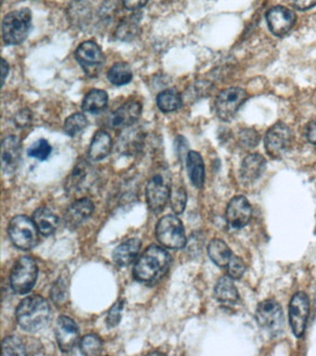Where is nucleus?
<instances>
[{
	"label": "nucleus",
	"mask_w": 316,
	"mask_h": 356,
	"mask_svg": "<svg viewBox=\"0 0 316 356\" xmlns=\"http://www.w3.org/2000/svg\"><path fill=\"white\" fill-rule=\"evenodd\" d=\"M10 67L9 63H7L4 58H2L1 60V83L2 86L4 85L5 81H6V78L8 77V74H9Z\"/></svg>",
	"instance_id": "obj_45"
},
{
	"label": "nucleus",
	"mask_w": 316,
	"mask_h": 356,
	"mask_svg": "<svg viewBox=\"0 0 316 356\" xmlns=\"http://www.w3.org/2000/svg\"><path fill=\"white\" fill-rule=\"evenodd\" d=\"M215 295L218 302L226 303V305H234L240 300L237 286H235L229 275L219 278L215 285Z\"/></svg>",
	"instance_id": "obj_23"
},
{
	"label": "nucleus",
	"mask_w": 316,
	"mask_h": 356,
	"mask_svg": "<svg viewBox=\"0 0 316 356\" xmlns=\"http://www.w3.org/2000/svg\"><path fill=\"white\" fill-rule=\"evenodd\" d=\"M141 113H142V105L140 102L130 100L110 115V127L115 129L131 127L140 118Z\"/></svg>",
	"instance_id": "obj_17"
},
{
	"label": "nucleus",
	"mask_w": 316,
	"mask_h": 356,
	"mask_svg": "<svg viewBox=\"0 0 316 356\" xmlns=\"http://www.w3.org/2000/svg\"><path fill=\"white\" fill-rule=\"evenodd\" d=\"M252 208L249 200L244 196L233 197L226 211L227 224L233 229H240L245 227L251 221Z\"/></svg>",
	"instance_id": "obj_13"
},
{
	"label": "nucleus",
	"mask_w": 316,
	"mask_h": 356,
	"mask_svg": "<svg viewBox=\"0 0 316 356\" xmlns=\"http://www.w3.org/2000/svg\"><path fill=\"white\" fill-rule=\"evenodd\" d=\"M208 254L210 260L219 267L226 268L227 264L231 260L233 253L226 242L221 239L215 238L208 246Z\"/></svg>",
	"instance_id": "obj_27"
},
{
	"label": "nucleus",
	"mask_w": 316,
	"mask_h": 356,
	"mask_svg": "<svg viewBox=\"0 0 316 356\" xmlns=\"http://www.w3.org/2000/svg\"><path fill=\"white\" fill-rule=\"evenodd\" d=\"M266 168V160L262 155L253 153L244 159L240 167V178L245 184L259 179Z\"/></svg>",
	"instance_id": "obj_19"
},
{
	"label": "nucleus",
	"mask_w": 316,
	"mask_h": 356,
	"mask_svg": "<svg viewBox=\"0 0 316 356\" xmlns=\"http://www.w3.org/2000/svg\"><path fill=\"white\" fill-rule=\"evenodd\" d=\"M156 236L160 243L169 249H182L187 244V236L181 220L174 216L163 217L156 227Z\"/></svg>",
	"instance_id": "obj_8"
},
{
	"label": "nucleus",
	"mask_w": 316,
	"mask_h": 356,
	"mask_svg": "<svg viewBox=\"0 0 316 356\" xmlns=\"http://www.w3.org/2000/svg\"><path fill=\"white\" fill-rule=\"evenodd\" d=\"M140 13L135 11L128 17H126L119 24L117 30L115 32V36L121 41H131L137 36L138 30H140V22L141 21Z\"/></svg>",
	"instance_id": "obj_26"
},
{
	"label": "nucleus",
	"mask_w": 316,
	"mask_h": 356,
	"mask_svg": "<svg viewBox=\"0 0 316 356\" xmlns=\"http://www.w3.org/2000/svg\"><path fill=\"white\" fill-rule=\"evenodd\" d=\"M22 160L21 139L15 136H7L1 144V169L10 175L17 170Z\"/></svg>",
	"instance_id": "obj_16"
},
{
	"label": "nucleus",
	"mask_w": 316,
	"mask_h": 356,
	"mask_svg": "<svg viewBox=\"0 0 316 356\" xmlns=\"http://www.w3.org/2000/svg\"><path fill=\"white\" fill-rule=\"evenodd\" d=\"M172 210L174 213L180 214L185 211L187 206V191L184 188H174L170 197Z\"/></svg>",
	"instance_id": "obj_36"
},
{
	"label": "nucleus",
	"mask_w": 316,
	"mask_h": 356,
	"mask_svg": "<svg viewBox=\"0 0 316 356\" xmlns=\"http://www.w3.org/2000/svg\"><path fill=\"white\" fill-rule=\"evenodd\" d=\"M306 138L310 143L316 145V120L308 124L306 130Z\"/></svg>",
	"instance_id": "obj_44"
},
{
	"label": "nucleus",
	"mask_w": 316,
	"mask_h": 356,
	"mask_svg": "<svg viewBox=\"0 0 316 356\" xmlns=\"http://www.w3.org/2000/svg\"><path fill=\"white\" fill-rule=\"evenodd\" d=\"M294 7L299 10H310L316 6V0H291Z\"/></svg>",
	"instance_id": "obj_42"
},
{
	"label": "nucleus",
	"mask_w": 316,
	"mask_h": 356,
	"mask_svg": "<svg viewBox=\"0 0 316 356\" xmlns=\"http://www.w3.org/2000/svg\"><path fill=\"white\" fill-rule=\"evenodd\" d=\"M74 56L88 75L98 74L105 61L101 47L93 41H85L80 44Z\"/></svg>",
	"instance_id": "obj_12"
},
{
	"label": "nucleus",
	"mask_w": 316,
	"mask_h": 356,
	"mask_svg": "<svg viewBox=\"0 0 316 356\" xmlns=\"http://www.w3.org/2000/svg\"><path fill=\"white\" fill-rule=\"evenodd\" d=\"M15 122L20 127H27L31 122V113L28 110L21 111L16 115Z\"/></svg>",
	"instance_id": "obj_41"
},
{
	"label": "nucleus",
	"mask_w": 316,
	"mask_h": 356,
	"mask_svg": "<svg viewBox=\"0 0 316 356\" xmlns=\"http://www.w3.org/2000/svg\"><path fill=\"white\" fill-rule=\"evenodd\" d=\"M81 353L83 355L87 356H97L101 355L103 343L99 336L95 334H88L82 339L81 343Z\"/></svg>",
	"instance_id": "obj_33"
},
{
	"label": "nucleus",
	"mask_w": 316,
	"mask_h": 356,
	"mask_svg": "<svg viewBox=\"0 0 316 356\" xmlns=\"http://www.w3.org/2000/svg\"><path fill=\"white\" fill-rule=\"evenodd\" d=\"M55 335L60 349L63 353L71 352L78 342V325L70 317L60 316L55 327Z\"/></svg>",
	"instance_id": "obj_15"
},
{
	"label": "nucleus",
	"mask_w": 316,
	"mask_h": 356,
	"mask_svg": "<svg viewBox=\"0 0 316 356\" xmlns=\"http://www.w3.org/2000/svg\"><path fill=\"white\" fill-rule=\"evenodd\" d=\"M88 171H90V167L85 161H82L81 163L76 164L69 179L68 186L71 191H80L83 186H85L88 181Z\"/></svg>",
	"instance_id": "obj_32"
},
{
	"label": "nucleus",
	"mask_w": 316,
	"mask_h": 356,
	"mask_svg": "<svg viewBox=\"0 0 316 356\" xmlns=\"http://www.w3.org/2000/svg\"><path fill=\"white\" fill-rule=\"evenodd\" d=\"M18 324L27 332H38L45 327L51 318V306L38 295L24 299L16 310Z\"/></svg>",
	"instance_id": "obj_2"
},
{
	"label": "nucleus",
	"mask_w": 316,
	"mask_h": 356,
	"mask_svg": "<svg viewBox=\"0 0 316 356\" xmlns=\"http://www.w3.org/2000/svg\"><path fill=\"white\" fill-rule=\"evenodd\" d=\"M108 79L113 85L121 86L127 85L133 79L131 67L126 63H117L109 70Z\"/></svg>",
	"instance_id": "obj_30"
},
{
	"label": "nucleus",
	"mask_w": 316,
	"mask_h": 356,
	"mask_svg": "<svg viewBox=\"0 0 316 356\" xmlns=\"http://www.w3.org/2000/svg\"><path fill=\"white\" fill-rule=\"evenodd\" d=\"M94 209L95 206L88 197L76 200L72 203L65 214L66 227L70 229H76L92 216Z\"/></svg>",
	"instance_id": "obj_18"
},
{
	"label": "nucleus",
	"mask_w": 316,
	"mask_h": 356,
	"mask_svg": "<svg viewBox=\"0 0 316 356\" xmlns=\"http://www.w3.org/2000/svg\"><path fill=\"white\" fill-rule=\"evenodd\" d=\"M113 140L109 134L104 130H99L94 135L88 150L91 160L101 161L106 158L112 152Z\"/></svg>",
	"instance_id": "obj_21"
},
{
	"label": "nucleus",
	"mask_w": 316,
	"mask_h": 356,
	"mask_svg": "<svg viewBox=\"0 0 316 356\" xmlns=\"http://www.w3.org/2000/svg\"><path fill=\"white\" fill-rule=\"evenodd\" d=\"M269 29L276 36H284L290 32L296 22V15L290 8L276 6L266 14Z\"/></svg>",
	"instance_id": "obj_14"
},
{
	"label": "nucleus",
	"mask_w": 316,
	"mask_h": 356,
	"mask_svg": "<svg viewBox=\"0 0 316 356\" xmlns=\"http://www.w3.org/2000/svg\"><path fill=\"white\" fill-rule=\"evenodd\" d=\"M8 232L10 241L19 249L28 250L37 246L38 229L34 220L26 216L13 217L10 222Z\"/></svg>",
	"instance_id": "obj_7"
},
{
	"label": "nucleus",
	"mask_w": 316,
	"mask_h": 356,
	"mask_svg": "<svg viewBox=\"0 0 316 356\" xmlns=\"http://www.w3.org/2000/svg\"><path fill=\"white\" fill-rule=\"evenodd\" d=\"M88 121L85 114L77 113L72 114L65 122V133L70 136H76L87 128Z\"/></svg>",
	"instance_id": "obj_31"
},
{
	"label": "nucleus",
	"mask_w": 316,
	"mask_h": 356,
	"mask_svg": "<svg viewBox=\"0 0 316 356\" xmlns=\"http://www.w3.org/2000/svg\"><path fill=\"white\" fill-rule=\"evenodd\" d=\"M2 1H4V0H2Z\"/></svg>",
	"instance_id": "obj_46"
},
{
	"label": "nucleus",
	"mask_w": 316,
	"mask_h": 356,
	"mask_svg": "<svg viewBox=\"0 0 316 356\" xmlns=\"http://www.w3.org/2000/svg\"><path fill=\"white\" fill-rule=\"evenodd\" d=\"M38 268L35 261L28 256L19 258L10 273V286L18 294H26L32 291L37 282Z\"/></svg>",
	"instance_id": "obj_5"
},
{
	"label": "nucleus",
	"mask_w": 316,
	"mask_h": 356,
	"mask_svg": "<svg viewBox=\"0 0 316 356\" xmlns=\"http://www.w3.org/2000/svg\"><path fill=\"white\" fill-rule=\"evenodd\" d=\"M67 289L68 286L65 278L59 277V280L52 286L51 292V299L56 303L63 302L66 299Z\"/></svg>",
	"instance_id": "obj_39"
},
{
	"label": "nucleus",
	"mask_w": 316,
	"mask_h": 356,
	"mask_svg": "<svg viewBox=\"0 0 316 356\" xmlns=\"http://www.w3.org/2000/svg\"><path fill=\"white\" fill-rule=\"evenodd\" d=\"M38 231L44 236H51L56 231L59 219L53 211L48 208H40L33 214Z\"/></svg>",
	"instance_id": "obj_24"
},
{
	"label": "nucleus",
	"mask_w": 316,
	"mask_h": 356,
	"mask_svg": "<svg viewBox=\"0 0 316 356\" xmlns=\"http://www.w3.org/2000/svg\"><path fill=\"white\" fill-rule=\"evenodd\" d=\"M241 145L246 149H252L259 143L260 136L254 129H245L240 133Z\"/></svg>",
	"instance_id": "obj_40"
},
{
	"label": "nucleus",
	"mask_w": 316,
	"mask_h": 356,
	"mask_svg": "<svg viewBox=\"0 0 316 356\" xmlns=\"http://www.w3.org/2000/svg\"><path fill=\"white\" fill-rule=\"evenodd\" d=\"M247 99H248V94L242 88L224 89L215 99L216 114L224 122L231 121Z\"/></svg>",
	"instance_id": "obj_9"
},
{
	"label": "nucleus",
	"mask_w": 316,
	"mask_h": 356,
	"mask_svg": "<svg viewBox=\"0 0 316 356\" xmlns=\"http://www.w3.org/2000/svg\"><path fill=\"white\" fill-rule=\"evenodd\" d=\"M140 248V239H128L116 247L113 253V261L119 266H128L137 259Z\"/></svg>",
	"instance_id": "obj_20"
},
{
	"label": "nucleus",
	"mask_w": 316,
	"mask_h": 356,
	"mask_svg": "<svg viewBox=\"0 0 316 356\" xmlns=\"http://www.w3.org/2000/svg\"><path fill=\"white\" fill-rule=\"evenodd\" d=\"M149 0H123L124 6L129 10H138L143 8Z\"/></svg>",
	"instance_id": "obj_43"
},
{
	"label": "nucleus",
	"mask_w": 316,
	"mask_h": 356,
	"mask_svg": "<svg viewBox=\"0 0 316 356\" xmlns=\"http://www.w3.org/2000/svg\"><path fill=\"white\" fill-rule=\"evenodd\" d=\"M109 97L106 91L101 89H92L85 95L82 102V110L85 113L97 114L104 111L108 106Z\"/></svg>",
	"instance_id": "obj_25"
},
{
	"label": "nucleus",
	"mask_w": 316,
	"mask_h": 356,
	"mask_svg": "<svg viewBox=\"0 0 316 356\" xmlns=\"http://www.w3.org/2000/svg\"><path fill=\"white\" fill-rule=\"evenodd\" d=\"M255 318L259 327L272 336H278L285 328L281 305L276 300H265L257 306Z\"/></svg>",
	"instance_id": "obj_6"
},
{
	"label": "nucleus",
	"mask_w": 316,
	"mask_h": 356,
	"mask_svg": "<svg viewBox=\"0 0 316 356\" xmlns=\"http://www.w3.org/2000/svg\"><path fill=\"white\" fill-rule=\"evenodd\" d=\"M142 133L137 129L127 130L118 140V150L126 155H134L142 147Z\"/></svg>",
	"instance_id": "obj_28"
},
{
	"label": "nucleus",
	"mask_w": 316,
	"mask_h": 356,
	"mask_svg": "<svg viewBox=\"0 0 316 356\" xmlns=\"http://www.w3.org/2000/svg\"><path fill=\"white\" fill-rule=\"evenodd\" d=\"M227 274L232 280H240L246 272V264L242 259L233 254L231 260L226 266Z\"/></svg>",
	"instance_id": "obj_37"
},
{
	"label": "nucleus",
	"mask_w": 316,
	"mask_h": 356,
	"mask_svg": "<svg viewBox=\"0 0 316 356\" xmlns=\"http://www.w3.org/2000/svg\"><path fill=\"white\" fill-rule=\"evenodd\" d=\"M171 172L166 166H159L149 178L146 188L147 202L149 210L160 213L171 197Z\"/></svg>",
	"instance_id": "obj_3"
},
{
	"label": "nucleus",
	"mask_w": 316,
	"mask_h": 356,
	"mask_svg": "<svg viewBox=\"0 0 316 356\" xmlns=\"http://www.w3.org/2000/svg\"><path fill=\"white\" fill-rule=\"evenodd\" d=\"M156 102L163 113H173L181 108V94L176 88L166 89L158 95Z\"/></svg>",
	"instance_id": "obj_29"
},
{
	"label": "nucleus",
	"mask_w": 316,
	"mask_h": 356,
	"mask_svg": "<svg viewBox=\"0 0 316 356\" xmlns=\"http://www.w3.org/2000/svg\"><path fill=\"white\" fill-rule=\"evenodd\" d=\"M293 135L290 128L284 122H277L266 133L265 147L266 152L274 159L283 157L292 144Z\"/></svg>",
	"instance_id": "obj_10"
},
{
	"label": "nucleus",
	"mask_w": 316,
	"mask_h": 356,
	"mask_svg": "<svg viewBox=\"0 0 316 356\" xmlns=\"http://www.w3.org/2000/svg\"><path fill=\"white\" fill-rule=\"evenodd\" d=\"M32 27V13L24 8L12 11L2 21V38L9 46L23 43L28 36Z\"/></svg>",
	"instance_id": "obj_4"
},
{
	"label": "nucleus",
	"mask_w": 316,
	"mask_h": 356,
	"mask_svg": "<svg viewBox=\"0 0 316 356\" xmlns=\"http://www.w3.org/2000/svg\"><path fill=\"white\" fill-rule=\"evenodd\" d=\"M171 256L163 248L151 245L135 261L134 277L140 282L157 283L169 271Z\"/></svg>",
	"instance_id": "obj_1"
},
{
	"label": "nucleus",
	"mask_w": 316,
	"mask_h": 356,
	"mask_svg": "<svg viewBox=\"0 0 316 356\" xmlns=\"http://www.w3.org/2000/svg\"><path fill=\"white\" fill-rule=\"evenodd\" d=\"M26 346L19 337H7L2 342V355H26Z\"/></svg>",
	"instance_id": "obj_34"
},
{
	"label": "nucleus",
	"mask_w": 316,
	"mask_h": 356,
	"mask_svg": "<svg viewBox=\"0 0 316 356\" xmlns=\"http://www.w3.org/2000/svg\"><path fill=\"white\" fill-rule=\"evenodd\" d=\"M124 307V300H118L110 308L109 314L107 316V325L110 328L117 327L119 323L121 322L122 313H123Z\"/></svg>",
	"instance_id": "obj_38"
},
{
	"label": "nucleus",
	"mask_w": 316,
	"mask_h": 356,
	"mask_svg": "<svg viewBox=\"0 0 316 356\" xmlns=\"http://www.w3.org/2000/svg\"><path fill=\"white\" fill-rule=\"evenodd\" d=\"M187 170L188 177L194 186L201 188L205 182V166L199 152H191L187 154Z\"/></svg>",
	"instance_id": "obj_22"
},
{
	"label": "nucleus",
	"mask_w": 316,
	"mask_h": 356,
	"mask_svg": "<svg viewBox=\"0 0 316 356\" xmlns=\"http://www.w3.org/2000/svg\"><path fill=\"white\" fill-rule=\"evenodd\" d=\"M52 152V147L46 139L41 138L35 141L27 150L29 157L37 159L40 161L48 160Z\"/></svg>",
	"instance_id": "obj_35"
},
{
	"label": "nucleus",
	"mask_w": 316,
	"mask_h": 356,
	"mask_svg": "<svg viewBox=\"0 0 316 356\" xmlns=\"http://www.w3.org/2000/svg\"><path fill=\"white\" fill-rule=\"evenodd\" d=\"M310 300L307 294L299 291L293 295L288 308V316L291 330L294 335L301 338L306 330L308 316H309Z\"/></svg>",
	"instance_id": "obj_11"
}]
</instances>
